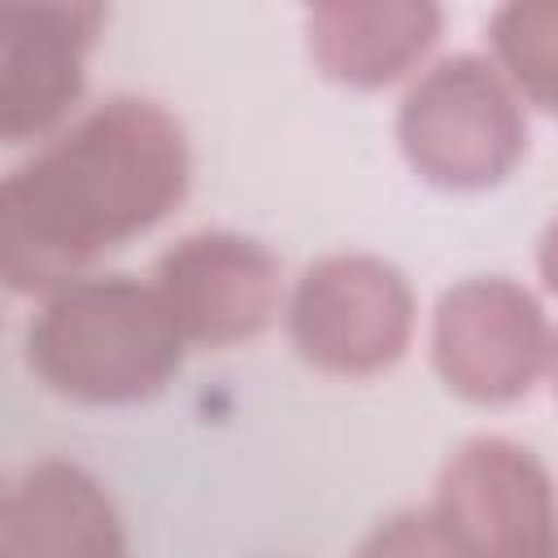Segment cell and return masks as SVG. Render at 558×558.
I'll return each mask as SVG.
<instances>
[{"label":"cell","instance_id":"obj_1","mask_svg":"<svg viewBox=\"0 0 558 558\" xmlns=\"http://www.w3.org/2000/svg\"><path fill=\"white\" fill-rule=\"evenodd\" d=\"M187 126L153 96H105L0 183V275L48 296L131 240L157 231L192 192Z\"/></svg>","mask_w":558,"mask_h":558},{"label":"cell","instance_id":"obj_2","mask_svg":"<svg viewBox=\"0 0 558 558\" xmlns=\"http://www.w3.org/2000/svg\"><path fill=\"white\" fill-rule=\"evenodd\" d=\"M187 349L157 288L118 270H92L39 296L22 331V357L35 384L96 410L161 397L179 379Z\"/></svg>","mask_w":558,"mask_h":558},{"label":"cell","instance_id":"obj_3","mask_svg":"<svg viewBox=\"0 0 558 558\" xmlns=\"http://www.w3.org/2000/svg\"><path fill=\"white\" fill-rule=\"evenodd\" d=\"M397 153L436 192L501 187L527 157V105L484 52L423 65L397 105Z\"/></svg>","mask_w":558,"mask_h":558},{"label":"cell","instance_id":"obj_4","mask_svg":"<svg viewBox=\"0 0 558 558\" xmlns=\"http://www.w3.org/2000/svg\"><path fill=\"white\" fill-rule=\"evenodd\" d=\"M283 331L292 353L331 379H379L405 362L418 296L405 270L366 248H336L288 283Z\"/></svg>","mask_w":558,"mask_h":558},{"label":"cell","instance_id":"obj_5","mask_svg":"<svg viewBox=\"0 0 558 558\" xmlns=\"http://www.w3.org/2000/svg\"><path fill=\"white\" fill-rule=\"evenodd\" d=\"M554 327L541 296L510 275H466L436 296L427 357L449 397L466 405H514L549 366Z\"/></svg>","mask_w":558,"mask_h":558},{"label":"cell","instance_id":"obj_6","mask_svg":"<svg viewBox=\"0 0 558 558\" xmlns=\"http://www.w3.org/2000/svg\"><path fill=\"white\" fill-rule=\"evenodd\" d=\"M148 283L192 349H235L275 327L288 305L283 262L244 231L201 227L166 244Z\"/></svg>","mask_w":558,"mask_h":558},{"label":"cell","instance_id":"obj_7","mask_svg":"<svg viewBox=\"0 0 558 558\" xmlns=\"http://www.w3.org/2000/svg\"><path fill=\"white\" fill-rule=\"evenodd\" d=\"M427 506L471 558H536L558 549V484L523 440H462L440 462Z\"/></svg>","mask_w":558,"mask_h":558},{"label":"cell","instance_id":"obj_8","mask_svg":"<svg viewBox=\"0 0 558 558\" xmlns=\"http://www.w3.org/2000/svg\"><path fill=\"white\" fill-rule=\"evenodd\" d=\"M100 26L96 0L0 4V140L9 148H39L78 118Z\"/></svg>","mask_w":558,"mask_h":558},{"label":"cell","instance_id":"obj_9","mask_svg":"<svg viewBox=\"0 0 558 558\" xmlns=\"http://www.w3.org/2000/svg\"><path fill=\"white\" fill-rule=\"evenodd\" d=\"M0 558H126L113 493L74 458L26 462L4 488Z\"/></svg>","mask_w":558,"mask_h":558},{"label":"cell","instance_id":"obj_10","mask_svg":"<svg viewBox=\"0 0 558 558\" xmlns=\"http://www.w3.org/2000/svg\"><path fill=\"white\" fill-rule=\"evenodd\" d=\"M445 9L432 0H323L305 9V52L327 83L384 92L432 65Z\"/></svg>","mask_w":558,"mask_h":558},{"label":"cell","instance_id":"obj_11","mask_svg":"<svg viewBox=\"0 0 558 558\" xmlns=\"http://www.w3.org/2000/svg\"><path fill=\"white\" fill-rule=\"evenodd\" d=\"M488 57L523 105L558 113V0H510L493 9Z\"/></svg>","mask_w":558,"mask_h":558},{"label":"cell","instance_id":"obj_12","mask_svg":"<svg viewBox=\"0 0 558 558\" xmlns=\"http://www.w3.org/2000/svg\"><path fill=\"white\" fill-rule=\"evenodd\" d=\"M353 558H471L432 506L384 514L353 549Z\"/></svg>","mask_w":558,"mask_h":558},{"label":"cell","instance_id":"obj_13","mask_svg":"<svg viewBox=\"0 0 558 558\" xmlns=\"http://www.w3.org/2000/svg\"><path fill=\"white\" fill-rule=\"evenodd\" d=\"M536 279L549 296H558V214L545 222V231L536 240Z\"/></svg>","mask_w":558,"mask_h":558},{"label":"cell","instance_id":"obj_14","mask_svg":"<svg viewBox=\"0 0 558 558\" xmlns=\"http://www.w3.org/2000/svg\"><path fill=\"white\" fill-rule=\"evenodd\" d=\"M545 384L558 397V327H554V344H549V366H545Z\"/></svg>","mask_w":558,"mask_h":558},{"label":"cell","instance_id":"obj_15","mask_svg":"<svg viewBox=\"0 0 558 558\" xmlns=\"http://www.w3.org/2000/svg\"><path fill=\"white\" fill-rule=\"evenodd\" d=\"M536 558H558V549H549V554H536Z\"/></svg>","mask_w":558,"mask_h":558}]
</instances>
